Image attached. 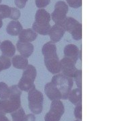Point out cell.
Listing matches in <instances>:
<instances>
[{"label":"cell","mask_w":121,"mask_h":121,"mask_svg":"<svg viewBox=\"0 0 121 121\" xmlns=\"http://www.w3.org/2000/svg\"><path fill=\"white\" fill-rule=\"evenodd\" d=\"M24 121H36L35 116L32 114H29L26 116Z\"/></svg>","instance_id":"obj_32"},{"label":"cell","mask_w":121,"mask_h":121,"mask_svg":"<svg viewBox=\"0 0 121 121\" xmlns=\"http://www.w3.org/2000/svg\"><path fill=\"white\" fill-rule=\"evenodd\" d=\"M50 1L51 0H35L36 5L39 9L47 7L50 4Z\"/></svg>","instance_id":"obj_30"},{"label":"cell","mask_w":121,"mask_h":121,"mask_svg":"<svg viewBox=\"0 0 121 121\" xmlns=\"http://www.w3.org/2000/svg\"><path fill=\"white\" fill-rule=\"evenodd\" d=\"M0 44H1V43H0Z\"/></svg>","instance_id":"obj_37"},{"label":"cell","mask_w":121,"mask_h":121,"mask_svg":"<svg viewBox=\"0 0 121 121\" xmlns=\"http://www.w3.org/2000/svg\"><path fill=\"white\" fill-rule=\"evenodd\" d=\"M11 116L13 121H24L26 114L24 110L22 107H20L16 111L11 113Z\"/></svg>","instance_id":"obj_21"},{"label":"cell","mask_w":121,"mask_h":121,"mask_svg":"<svg viewBox=\"0 0 121 121\" xmlns=\"http://www.w3.org/2000/svg\"><path fill=\"white\" fill-rule=\"evenodd\" d=\"M27 1L28 0H15V4L18 8L22 9L26 6Z\"/></svg>","instance_id":"obj_31"},{"label":"cell","mask_w":121,"mask_h":121,"mask_svg":"<svg viewBox=\"0 0 121 121\" xmlns=\"http://www.w3.org/2000/svg\"><path fill=\"white\" fill-rule=\"evenodd\" d=\"M36 69L32 65H28L24 69L22 76L17 86L21 91H28L32 87L36 77Z\"/></svg>","instance_id":"obj_5"},{"label":"cell","mask_w":121,"mask_h":121,"mask_svg":"<svg viewBox=\"0 0 121 121\" xmlns=\"http://www.w3.org/2000/svg\"><path fill=\"white\" fill-rule=\"evenodd\" d=\"M64 112L65 106L60 99L52 100L51 109L44 117V121H59Z\"/></svg>","instance_id":"obj_7"},{"label":"cell","mask_w":121,"mask_h":121,"mask_svg":"<svg viewBox=\"0 0 121 121\" xmlns=\"http://www.w3.org/2000/svg\"><path fill=\"white\" fill-rule=\"evenodd\" d=\"M79 22H78V20H76L75 19H74L73 17H67L65 22L62 25V27L63 28L65 31H67L69 33H71L79 25Z\"/></svg>","instance_id":"obj_19"},{"label":"cell","mask_w":121,"mask_h":121,"mask_svg":"<svg viewBox=\"0 0 121 121\" xmlns=\"http://www.w3.org/2000/svg\"><path fill=\"white\" fill-rule=\"evenodd\" d=\"M51 20V14L44 9L40 8L36 11L35 15V23L38 24H48Z\"/></svg>","instance_id":"obj_15"},{"label":"cell","mask_w":121,"mask_h":121,"mask_svg":"<svg viewBox=\"0 0 121 121\" xmlns=\"http://www.w3.org/2000/svg\"><path fill=\"white\" fill-rule=\"evenodd\" d=\"M65 32V31L63 27L55 24L51 28L50 31L48 32V35L51 40V42L56 43L59 42L62 39L64 36Z\"/></svg>","instance_id":"obj_10"},{"label":"cell","mask_w":121,"mask_h":121,"mask_svg":"<svg viewBox=\"0 0 121 121\" xmlns=\"http://www.w3.org/2000/svg\"><path fill=\"white\" fill-rule=\"evenodd\" d=\"M1 1H2V0H0V3H1Z\"/></svg>","instance_id":"obj_35"},{"label":"cell","mask_w":121,"mask_h":121,"mask_svg":"<svg viewBox=\"0 0 121 121\" xmlns=\"http://www.w3.org/2000/svg\"><path fill=\"white\" fill-rule=\"evenodd\" d=\"M28 107L31 112L35 114H39L42 112L43 109L44 96L43 93L36 90L35 85L28 91Z\"/></svg>","instance_id":"obj_4"},{"label":"cell","mask_w":121,"mask_h":121,"mask_svg":"<svg viewBox=\"0 0 121 121\" xmlns=\"http://www.w3.org/2000/svg\"><path fill=\"white\" fill-rule=\"evenodd\" d=\"M42 52L44 57V65L48 71L52 74L60 73V60L57 55L55 44L51 41L44 44L42 48Z\"/></svg>","instance_id":"obj_1"},{"label":"cell","mask_w":121,"mask_h":121,"mask_svg":"<svg viewBox=\"0 0 121 121\" xmlns=\"http://www.w3.org/2000/svg\"><path fill=\"white\" fill-rule=\"evenodd\" d=\"M44 92L51 100L61 99V94L59 89L51 82L47 83L44 86Z\"/></svg>","instance_id":"obj_11"},{"label":"cell","mask_w":121,"mask_h":121,"mask_svg":"<svg viewBox=\"0 0 121 121\" xmlns=\"http://www.w3.org/2000/svg\"><path fill=\"white\" fill-rule=\"evenodd\" d=\"M67 4L73 8H80L82 5V0H66Z\"/></svg>","instance_id":"obj_28"},{"label":"cell","mask_w":121,"mask_h":121,"mask_svg":"<svg viewBox=\"0 0 121 121\" xmlns=\"http://www.w3.org/2000/svg\"><path fill=\"white\" fill-rule=\"evenodd\" d=\"M11 61L13 67L16 69H24L28 65V59L20 55L12 56V59Z\"/></svg>","instance_id":"obj_18"},{"label":"cell","mask_w":121,"mask_h":121,"mask_svg":"<svg viewBox=\"0 0 121 121\" xmlns=\"http://www.w3.org/2000/svg\"><path fill=\"white\" fill-rule=\"evenodd\" d=\"M0 121H10L5 115H0Z\"/></svg>","instance_id":"obj_33"},{"label":"cell","mask_w":121,"mask_h":121,"mask_svg":"<svg viewBox=\"0 0 121 121\" xmlns=\"http://www.w3.org/2000/svg\"><path fill=\"white\" fill-rule=\"evenodd\" d=\"M60 71H62V73L69 78H74L75 72L78 70L75 67V62L65 56L60 60Z\"/></svg>","instance_id":"obj_8"},{"label":"cell","mask_w":121,"mask_h":121,"mask_svg":"<svg viewBox=\"0 0 121 121\" xmlns=\"http://www.w3.org/2000/svg\"><path fill=\"white\" fill-rule=\"evenodd\" d=\"M69 11V6L63 1H57L55 5V10L51 13V17L55 24L62 27L63 24L67 18V13Z\"/></svg>","instance_id":"obj_6"},{"label":"cell","mask_w":121,"mask_h":121,"mask_svg":"<svg viewBox=\"0 0 121 121\" xmlns=\"http://www.w3.org/2000/svg\"><path fill=\"white\" fill-rule=\"evenodd\" d=\"M74 78H75V81L76 82V85L78 88L82 89V71L81 69L77 70V71L75 72V74L74 75Z\"/></svg>","instance_id":"obj_26"},{"label":"cell","mask_w":121,"mask_h":121,"mask_svg":"<svg viewBox=\"0 0 121 121\" xmlns=\"http://www.w3.org/2000/svg\"><path fill=\"white\" fill-rule=\"evenodd\" d=\"M51 26L50 23L46 24H38L34 22L32 24V30L35 31L37 34L41 35H48L50 31Z\"/></svg>","instance_id":"obj_20"},{"label":"cell","mask_w":121,"mask_h":121,"mask_svg":"<svg viewBox=\"0 0 121 121\" xmlns=\"http://www.w3.org/2000/svg\"><path fill=\"white\" fill-rule=\"evenodd\" d=\"M11 7L7 5H0V17L2 19L9 17Z\"/></svg>","instance_id":"obj_25"},{"label":"cell","mask_w":121,"mask_h":121,"mask_svg":"<svg viewBox=\"0 0 121 121\" xmlns=\"http://www.w3.org/2000/svg\"><path fill=\"white\" fill-rule=\"evenodd\" d=\"M10 95V90L5 83L0 82V98L8 99Z\"/></svg>","instance_id":"obj_22"},{"label":"cell","mask_w":121,"mask_h":121,"mask_svg":"<svg viewBox=\"0 0 121 121\" xmlns=\"http://www.w3.org/2000/svg\"><path fill=\"white\" fill-rule=\"evenodd\" d=\"M38 36V34L31 28L24 29L21 31L18 35V39L20 41L31 43L35 41Z\"/></svg>","instance_id":"obj_14"},{"label":"cell","mask_w":121,"mask_h":121,"mask_svg":"<svg viewBox=\"0 0 121 121\" xmlns=\"http://www.w3.org/2000/svg\"><path fill=\"white\" fill-rule=\"evenodd\" d=\"M73 39L75 40H79L82 38V25L81 23L79 24L75 29L70 33Z\"/></svg>","instance_id":"obj_24"},{"label":"cell","mask_w":121,"mask_h":121,"mask_svg":"<svg viewBox=\"0 0 121 121\" xmlns=\"http://www.w3.org/2000/svg\"><path fill=\"white\" fill-rule=\"evenodd\" d=\"M23 30L22 24L17 20H12L9 22L6 27V31L11 36H18Z\"/></svg>","instance_id":"obj_16"},{"label":"cell","mask_w":121,"mask_h":121,"mask_svg":"<svg viewBox=\"0 0 121 121\" xmlns=\"http://www.w3.org/2000/svg\"><path fill=\"white\" fill-rule=\"evenodd\" d=\"M69 101L74 105L78 106L80 104H82V89L79 88H76L71 90L70 94H69Z\"/></svg>","instance_id":"obj_17"},{"label":"cell","mask_w":121,"mask_h":121,"mask_svg":"<svg viewBox=\"0 0 121 121\" xmlns=\"http://www.w3.org/2000/svg\"><path fill=\"white\" fill-rule=\"evenodd\" d=\"M20 17V12L16 8H11V12L9 18L12 19L13 20H17Z\"/></svg>","instance_id":"obj_27"},{"label":"cell","mask_w":121,"mask_h":121,"mask_svg":"<svg viewBox=\"0 0 121 121\" xmlns=\"http://www.w3.org/2000/svg\"><path fill=\"white\" fill-rule=\"evenodd\" d=\"M74 115L78 120L82 119V104L76 106L74 110Z\"/></svg>","instance_id":"obj_29"},{"label":"cell","mask_w":121,"mask_h":121,"mask_svg":"<svg viewBox=\"0 0 121 121\" xmlns=\"http://www.w3.org/2000/svg\"><path fill=\"white\" fill-rule=\"evenodd\" d=\"M78 121V120H77V121Z\"/></svg>","instance_id":"obj_36"},{"label":"cell","mask_w":121,"mask_h":121,"mask_svg":"<svg viewBox=\"0 0 121 121\" xmlns=\"http://www.w3.org/2000/svg\"><path fill=\"white\" fill-rule=\"evenodd\" d=\"M3 26V21H2V18L0 17V28Z\"/></svg>","instance_id":"obj_34"},{"label":"cell","mask_w":121,"mask_h":121,"mask_svg":"<svg viewBox=\"0 0 121 121\" xmlns=\"http://www.w3.org/2000/svg\"><path fill=\"white\" fill-rule=\"evenodd\" d=\"M10 95L8 99H0V115H5L12 113L21 107L20 96L22 91L17 85H13L9 87Z\"/></svg>","instance_id":"obj_2"},{"label":"cell","mask_w":121,"mask_h":121,"mask_svg":"<svg viewBox=\"0 0 121 121\" xmlns=\"http://www.w3.org/2000/svg\"><path fill=\"white\" fill-rule=\"evenodd\" d=\"M64 55L65 57L69 58L76 63L79 56V49L76 45L69 44L64 48Z\"/></svg>","instance_id":"obj_12"},{"label":"cell","mask_w":121,"mask_h":121,"mask_svg":"<svg viewBox=\"0 0 121 121\" xmlns=\"http://www.w3.org/2000/svg\"><path fill=\"white\" fill-rule=\"evenodd\" d=\"M16 48L20 55L24 56L26 58L30 57L34 51V45L30 43L22 42L18 40L16 43Z\"/></svg>","instance_id":"obj_9"},{"label":"cell","mask_w":121,"mask_h":121,"mask_svg":"<svg viewBox=\"0 0 121 121\" xmlns=\"http://www.w3.org/2000/svg\"><path fill=\"white\" fill-rule=\"evenodd\" d=\"M0 50L2 52V55L8 56L9 58L13 56L16 53L15 46L9 40H4L0 44Z\"/></svg>","instance_id":"obj_13"},{"label":"cell","mask_w":121,"mask_h":121,"mask_svg":"<svg viewBox=\"0 0 121 121\" xmlns=\"http://www.w3.org/2000/svg\"><path fill=\"white\" fill-rule=\"evenodd\" d=\"M51 82L59 89L61 94V99H67L73 86V78L63 73H57L52 77Z\"/></svg>","instance_id":"obj_3"},{"label":"cell","mask_w":121,"mask_h":121,"mask_svg":"<svg viewBox=\"0 0 121 121\" xmlns=\"http://www.w3.org/2000/svg\"><path fill=\"white\" fill-rule=\"evenodd\" d=\"M12 65L10 59L8 56L1 55L0 56V72L3 70L9 69Z\"/></svg>","instance_id":"obj_23"}]
</instances>
